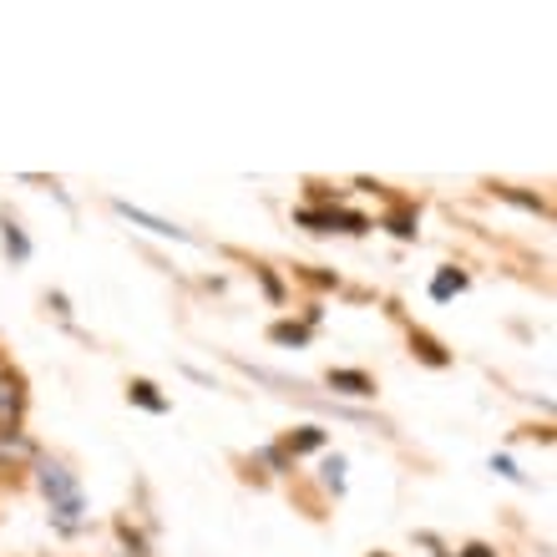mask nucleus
<instances>
[{"instance_id":"0eeeda50","label":"nucleus","mask_w":557,"mask_h":557,"mask_svg":"<svg viewBox=\"0 0 557 557\" xmlns=\"http://www.w3.org/2000/svg\"><path fill=\"white\" fill-rule=\"evenodd\" d=\"M320 446H324V431H320V425H299V431H289V436H284V451H289V461H294V456L320 451Z\"/></svg>"},{"instance_id":"1a4fd4ad","label":"nucleus","mask_w":557,"mask_h":557,"mask_svg":"<svg viewBox=\"0 0 557 557\" xmlns=\"http://www.w3.org/2000/svg\"><path fill=\"white\" fill-rule=\"evenodd\" d=\"M467 289V274H461V269H441L436 278H431V299H436V305H446V299H456V294Z\"/></svg>"},{"instance_id":"6ab92c4d","label":"nucleus","mask_w":557,"mask_h":557,"mask_svg":"<svg viewBox=\"0 0 557 557\" xmlns=\"http://www.w3.org/2000/svg\"><path fill=\"white\" fill-rule=\"evenodd\" d=\"M259 284H264V294L274 299V305H284V284L274 278V269H259Z\"/></svg>"},{"instance_id":"423d86ee","label":"nucleus","mask_w":557,"mask_h":557,"mask_svg":"<svg viewBox=\"0 0 557 557\" xmlns=\"http://www.w3.org/2000/svg\"><path fill=\"white\" fill-rule=\"evenodd\" d=\"M0 244H5V253H11L15 264H26V259H30V238H26V228H21L11 213L0 219Z\"/></svg>"},{"instance_id":"20e7f679","label":"nucleus","mask_w":557,"mask_h":557,"mask_svg":"<svg viewBox=\"0 0 557 557\" xmlns=\"http://www.w3.org/2000/svg\"><path fill=\"white\" fill-rule=\"evenodd\" d=\"M21 411H26V391L15 375H0V425H21Z\"/></svg>"},{"instance_id":"f3484780","label":"nucleus","mask_w":557,"mask_h":557,"mask_svg":"<svg viewBox=\"0 0 557 557\" xmlns=\"http://www.w3.org/2000/svg\"><path fill=\"white\" fill-rule=\"evenodd\" d=\"M507 203H517V208H528V213H547V203L543 198H532V193H522V188H497Z\"/></svg>"},{"instance_id":"f03ea898","label":"nucleus","mask_w":557,"mask_h":557,"mask_svg":"<svg viewBox=\"0 0 557 557\" xmlns=\"http://www.w3.org/2000/svg\"><path fill=\"white\" fill-rule=\"evenodd\" d=\"M41 451H36V441L21 431V425H0V476H11L21 467H36Z\"/></svg>"},{"instance_id":"9d476101","label":"nucleus","mask_w":557,"mask_h":557,"mask_svg":"<svg viewBox=\"0 0 557 557\" xmlns=\"http://www.w3.org/2000/svg\"><path fill=\"white\" fill-rule=\"evenodd\" d=\"M411 350L421 355L425 366H436V370H446V366H451V355L441 350V345H436V339H431V335H411Z\"/></svg>"},{"instance_id":"f8f14e48","label":"nucleus","mask_w":557,"mask_h":557,"mask_svg":"<svg viewBox=\"0 0 557 557\" xmlns=\"http://www.w3.org/2000/svg\"><path fill=\"white\" fill-rule=\"evenodd\" d=\"M269 339H274V345H294V350H299V345H309V324H274V330H269Z\"/></svg>"},{"instance_id":"412c9836","label":"nucleus","mask_w":557,"mask_h":557,"mask_svg":"<svg viewBox=\"0 0 557 557\" xmlns=\"http://www.w3.org/2000/svg\"><path fill=\"white\" fill-rule=\"evenodd\" d=\"M0 375H5V366H0Z\"/></svg>"},{"instance_id":"ddd939ff","label":"nucleus","mask_w":557,"mask_h":557,"mask_svg":"<svg viewBox=\"0 0 557 557\" xmlns=\"http://www.w3.org/2000/svg\"><path fill=\"white\" fill-rule=\"evenodd\" d=\"M385 228H391L396 238H416V213L411 208H396V213L385 219Z\"/></svg>"},{"instance_id":"7ed1b4c3","label":"nucleus","mask_w":557,"mask_h":557,"mask_svg":"<svg viewBox=\"0 0 557 557\" xmlns=\"http://www.w3.org/2000/svg\"><path fill=\"white\" fill-rule=\"evenodd\" d=\"M122 213V219L127 223H137V228H147V234H158V238H173V244H188V234H183V228H177V223H168V219H158V213H147V208H133V203H112Z\"/></svg>"},{"instance_id":"4468645a","label":"nucleus","mask_w":557,"mask_h":557,"mask_svg":"<svg viewBox=\"0 0 557 557\" xmlns=\"http://www.w3.org/2000/svg\"><path fill=\"white\" fill-rule=\"evenodd\" d=\"M259 467H269L274 476H284L294 461H289V451H284V446H264V451H259Z\"/></svg>"},{"instance_id":"6e6552de","label":"nucleus","mask_w":557,"mask_h":557,"mask_svg":"<svg viewBox=\"0 0 557 557\" xmlns=\"http://www.w3.org/2000/svg\"><path fill=\"white\" fill-rule=\"evenodd\" d=\"M127 400L143 406V411H152V416H168V396H158V385L152 381H133L127 385Z\"/></svg>"},{"instance_id":"f257e3e1","label":"nucleus","mask_w":557,"mask_h":557,"mask_svg":"<svg viewBox=\"0 0 557 557\" xmlns=\"http://www.w3.org/2000/svg\"><path fill=\"white\" fill-rule=\"evenodd\" d=\"M36 486H41V497L51 502V517L61 522V532H76L82 512H87V497H82V486L76 476L61 461H36Z\"/></svg>"},{"instance_id":"a211bd4d","label":"nucleus","mask_w":557,"mask_h":557,"mask_svg":"<svg viewBox=\"0 0 557 557\" xmlns=\"http://www.w3.org/2000/svg\"><path fill=\"white\" fill-rule=\"evenodd\" d=\"M492 471H497V476H507V482H517V486L528 482V471H517L512 456H492Z\"/></svg>"},{"instance_id":"dca6fc26","label":"nucleus","mask_w":557,"mask_h":557,"mask_svg":"<svg viewBox=\"0 0 557 557\" xmlns=\"http://www.w3.org/2000/svg\"><path fill=\"white\" fill-rule=\"evenodd\" d=\"M294 219L305 223V228H314V234H330V208H299Z\"/></svg>"},{"instance_id":"39448f33","label":"nucleus","mask_w":557,"mask_h":557,"mask_svg":"<svg viewBox=\"0 0 557 557\" xmlns=\"http://www.w3.org/2000/svg\"><path fill=\"white\" fill-rule=\"evenodd\" d=\"M324 385H330V391H339V396H375V381H370L366 370H330V375H324Z\"/></svg>"},{"instance_id":"2eb2a0df","label":"nucleus","mask_w":557,"mask_h":557,"mask_svg":"<svg viewBox=\"0 0 557 557\" xmlns=\"http://www.w3.org/2000/svg\"><path fill=\"white\" fill-rule=\"evenodd\" d=\"M324 486L330 492H345V456H324Z\"/></svg>"},{"instance_id":"9b49d317","label":"nucleus","mask_w":557,"mask_h":557,"mask_svg":"<svg viewBox=\"0 0 557 557\" xmlns=\"http://www.w3.org/2000/svg\"><path fill=\"white\" fill-rule=\"evenodd\" d=\"M330 228H335V234H366L370 219H366V213H345V208H330Z\"/></svg>"},{"instance_id":"aec40b11","label":"nucleus","mask_w":557,"mask_h":557,"mask_svg":"<svg viewBox=\"0 0 557 557\" xmlns=\"http://www.w3.org/2000/svg\"><path fill=\"white\" fill-rule=\"evenodd\" d=\"M456 557H497V553H492V547H486V543H467V547H461V553H456Z\"/></svg>"}]
</instances>
